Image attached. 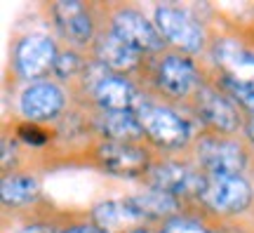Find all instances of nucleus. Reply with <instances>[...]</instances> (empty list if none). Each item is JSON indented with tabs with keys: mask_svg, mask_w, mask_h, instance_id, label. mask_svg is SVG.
I'll return each instance as SVG.
<instances>
[{
	"mask_svg": "<svg viewBox=\"0 0 254 233\" xmlns=\"http://www.w3.org/2000/svg\"><path fill=\"white\" fill-rule=\"evenodd\" d=\"M198 160L209 177H240L245 167V153L236 142L205 139L198 146Z\"/></svg>",
	"mask_w": 254,
	"mask_h": 233,
	"instance_id": "obj_4",
	"label": "nucleus"
},
{
	"mask_svg": "<svg viewBox=\"0 0 254 233\" xmlns=\"http://www.w3.org/2000/svg\"><path fill=\"white\" fill-rule=\"evenodd\" d=\"M52 14L59 31L75 45H85L92 38V19L87 9L75 0H59L52 5Z\"/></svg>",
	"mask_w": 254,
	"mask_h": 233,
	"instance_id": "obj_11",
	"label": "nucleus"
},
{
	"mask_svg": "<svg viewBox=\"0 0 254 233\" xmlns=\"http://www.w3.org/2000/svg\"><path fill=\"white\" fill-rule=\"evenodd\" d=\"M127 233H153V231H144V229H136V231H127Z\"/></svg>",
	"mask_w": 254,
	"mask_h": 233,
	"instance_id": "obj_26",
	"label": "nucleus"
},
{
	"mask_svg": "<svg viewBox=\"0 0 254 233\" xmlns=\"http://www.w3.org/2000/svg\"><path fill=\"white\" fill-rule=\"evenodd\" d=\"M19 233H57V231L45 224H31V226H26V229H21Z\"/></svg>",
	"mask_w": 254,
	"mask_h": 233,
	"instance_id": "obj_24",
	"label": "nucleus"
},
{
	"mask_svg": "<svg viewBox=\"0 0 254 233\" xmlns=\"http://www.w3.org/2000/svg\"><path fill=\"white\" fill-rule=\"evenodd\" d=\"M78 69H80V62H78V57H75L73 52H62L59 57H57V62H55L57 78L66 80V78L75 76V73H78Z\"/></svg>",
	"mask_w": 254,
	"mask_h": 233,
	"instance_id": "obj_22",
	"label": "nucleus"
},
{
	"mask_svg": "<svg viewBox=\"0 0 254 233\" xmlns=\"http://www.w3.org/2000/svg\"><path fill=\"white\" fill-rule=\"evenodd\" d=\"M62 233H106L99 226H73V229H66Z\"/></svg>",
	"mask_w": 254,
	"mask_h": 233,
	"instance_id": "obj_23",
	"label": "nucleus"
},
{
	"mask_svg": "<svg viewBox=\"0 0 254 233\" xmlns=\"http://www.w3.org/2000/svg\"><path fill=\"white\" fill-rule=\"evenodd\" d=\"M163 233H212L209 229L195 222V219H186V217H174L165 224Z\"/></svg>",
	"mask_w": 254,
	"mask_h": 233,
	"instance_id": "obj_21",
	"label": "nucleus"
},
{
	"mask_svg": "<svg viewBox=\"0 0 254 233\" xmlns=\"http://www.w3.org/2000/svg\"><path fill=\"white\" fill-rule=\"evenodd\" d=\"M97 57H99V64L106 66L109 71H132L136 64H139V52L134 47H129L118 38L116 33H106L97 40Z\"/></svg>",
	"mask_w": 254,
	"mask_h": 233,
	"instance_id": "obj_16",
	"label": "nucleus"
},
{
	"mask_svg": "<svg viewBox=\"0 0 254 233\" xmlns=\"http://www.w3.org/2000/svg\"><path fill=\"white\" fill-rule=\"evenodd\" d=\"M158 82L167 94L184 97L198 87V73L186 57H167L158 69Z\"/></svg>",
	"mask_w": 254,
	"mask_h": 233,
	"instance_id": "obj_13",
	"label": "nucleus"
},
{
	"mask_svg": "<svg viewBox=\"0 0 254 233\" xmlns=\"http://www.w3.org/2000/svg\"><path fill=\"white\" fill-rule=\"evenodd\" d=\"M148 181H151L153 188L177 198L193 196V193L200 196L207 177H202L200 172L190 170L186 165H179V162H163V165H158V167L148 172Z\"/></svg>",
	"mask_w": 254,
	"mask_h": 233,
	"instance_id": "obj_7",
	"label": "nucleus"
},
{
	"mask_svg": "<svg viewBox=\"0 0 254 233\" xmlns=\"http://www.w3.org/2000/svg\"><path fill=\"white\" fill-rule=\"evenodd\" d=\"M245 132H247V137H250V142L254 144V116L247 120V127H245Z\"/></svg>",
	"mask_w": 254,
	"mask_h": 233,
	"instance_id": "obj_25",
	"label": "nucleus"
},
{
	"mask_svg": "<svg viewBox=\"0 0 254 233\" xmlns=\"http://www.w3.org/2000/svg\"><path fill=\"white\" fill-rule=\"evenodd\" d=\"M217 64L226 71V78L254 85V54L233 40H221L214 50Z\"/></svg>",
	"mask_w": 254,
	"mask_h": 233,
	"instance_id": "obj_14",
	"label": "nucleus"
},
{
	"mask_svg": "<svg viewBox=\"0 0 254 233\" xmlns=\"http://www.w3.org/2000/svg\"><path fill=\"white\" fill-rule=\"evenodd\" d=\"M57 57H59V52L47 36H26L17 45L14 64H17V71L21 78L38 80L47 71H55Z\"/></svg>",
	"mask_w": 254,
	"mask_h": 233,
	"instance_id": "obj_3",
	"label": "nucleus"
},
{
	"mask_svg": "<svg viewBox=\"0 0 254 233\" xmlns=\"http://www.w3.org/2000/svg\"><path fill=\"white\" fill-rule=\"evenodd\" d=\"M94 224L104 229L106 233L111 231H125L129 226H139L144 222V217L136 212L129 198L127 200H106V203H99L94 207Z\"/></svg>",
	"mask_w": 254,
	"mask_h": 233,
	"instance_id": "obj_15",
	"label": "nucleus"
},
{
	"mask_svg": "<svg viewBox=\"0 0 254 233\" xmlns=\"http://www.w3.org/2000/svg\"><path fill=\"white\" fill-rule=\"evenodd\" d=\"M113 33L123 38L129 47H134L136 52H155L160 50L165 38L153 21H148L144 14H139L134 9H123L113 19Z\"/></svg>",
	"mask_w": 254,
	"mask_h": 233,
	"instance_id": "obj_6",
	"label": "nucleus"
},
{
	"mask_svg": "<svg viewBox=\"0 0 254 233\" xmlns=\"http://www.w3.org/2000/svg\"><path fill=\"white\" fill-rule=\"evenodd\" d=\"M64 108V92L55 82H36L21 94V113L28 120H50Z\"/></svg>",
	"mask_w": 254,
	"mask_h": 233,
	"instance_id": "obj_10",
	"label": "nucleus"
},
{
	"mask_svg": "<svg viewBox=\"0 0 254 233\" xmlns=\"http://www.w3.org/2000/svg\"><path fill=\"white\" fill-rule=\"evenodd\" d=\"M94 99L101 111H116V113H136L144 106V99L136 92L129 80L120 76H109L94 87Z\"/></svg>",
	"mask_w": 254,
	"mask_h": 233,
	"instance_id": "obj_8",
	"label": "nucleus"
},
{
	"mask_svg": "<svg viewBox=\"0 0 254 233\" xmlns=\"http://www.w3.org/2000/svg\"><path fill=\"white\" fill-rule=\"evenodd\" d=\"M99 160L104 170L118 177H136L146 170V153L136 149L132 144H120V142H106L99 149Z\"/></svg>",
	"mask_w": 254,
	"mask_h": 233,
	"instance_id": "obj_9",
	"label": "nucleus"
},
{
	"mask_svg": "<svg viewBox=\"0 0 254 233\" xmlns=\"http://www.w3.org/2000/svg\"><path fill=\"white\" fill-rule=\"evenodd\" d=\"M198 111H200V116H202V120L209 123L214 130L233 132V130L240 127V113L233 106V101L214 90L198 92Z\"/></svg>",
	"mask_w": 254,
	"mask_h": 233,
	"instance_id": "obj_12",
	"label": "nucleus"
},
{
	"mask_svg": "<svg viewBox=\"0 0 254 233\" xmlns=\"http://www.w3.org/2000/svg\"><path fill=\"white\" fill-rule=\"evenodd\" d=\"M224 87L228 90V94L236 99L238 104H243L245 108H250L254 113V85H247V82H238L231 80V78H224Z\"/></svg>",
	"mask_w": 254,
	"mask_h": 233,
	"instance_id": "obj_20",
	"label": "nucleus"
},
{
	"mask_svg": "<svg viewBox=\"0 0 254 233\" xmlns=\"http://www.w3.org/2000/svg\"><path fill=\"white\" fill-rule=\"evenodd\" d=\"M144 135L158 146L165 149H179L190 139V125L186 118L174 113L170 108L144 101V106L136 111Z\"/></svg>",
	"mask_w": 254,
	"mask_h": 233,
	"instance_id": "obj_1",
	"label": "nucleus"
},
{
	"mask_svg": "<svg viewBox=\"0 0 254 233\" xmlns=\"http://www.w3.org/2000/svg\"><path fill=\"white\" fill-rule=\"evenodd\" d=\"M129 203L144 219H167V217H172L177 212V198L170 196V193H163L158 188L132 196Z\"/></svg>",
	"mask_w": 254,
	"mask_h": 233,
	"instance_id": "obj_18",
	"label": "nucleus"
},
{
	"mask_svg": "<svg viewBox=\"0 0 254 233\" xmlns=\"http://www.w3.org/2000/svg\"><path fill=\"white\" fill-rule=\"evenodd\" d=\"M97 130L109 142H120V144H129L132 139L144 135L136 113H116V111H104L97 118Z\"/></svg>",
	"mask_w": 254,
	"mask_h": 233,
	"instance_id": "obj_17",
	"label": "nucleus"
},
{
	"mask_svg": "<svg viewBox=\"0 0 254 233\" xmlns=\"http://www.w3.org/2000/svg\"><path fill=\"white\" fill-rule=\"evenodd\" d=\"M200 198L219 215H236L250 205L252 188L243 177H207Z\"/></svg>",
	"mask_w": 254,
	"mask_h": 233,
	"instance_id": "obj_2",
	"label": "nucleus"
},
{
	"mask_svg": "<svg viewBox=\"0 0 254 233\" xmlns=\"http://www.w3.org/2000/svg\"><path fill=\"white\" fill-rule=\"evenodd\" d=\"M0 196L5 205H26L38 196V181L33 177H5Z\"/></svg>",
	"mask_w": 254,
	"mask_h": 233,
	"instance_id": "obj_19",
	"label": "nucleus"
},
{
	"mask_svg": "<svg viewBox=\"0 0 254 233\" xmlns=\"http://www.w3.org/2000/svg\"><path fill=\"white\" fill-rule=\"evenodd\" d=\"M155 26L165 40H170L184 52H198L202 47V31L182 9L158 7L155 9Z\"/></svg>",
	"mask_w": 254,
	"mask_h": 233,
	"instance_id": "obj_5",
	"label": "nucleus"
}]
</instances>
